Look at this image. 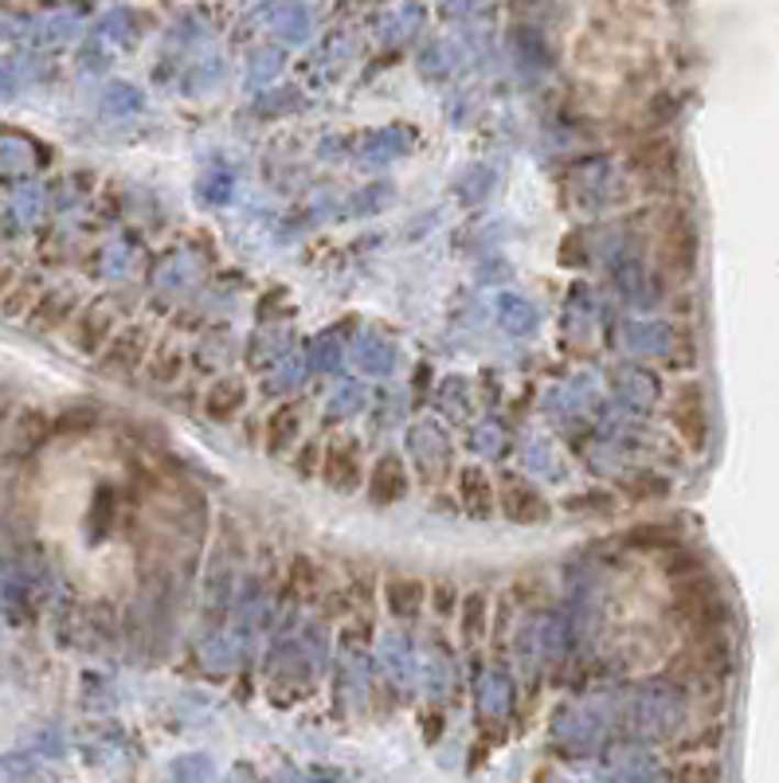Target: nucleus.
<instances>
[{"label": "nucleus", "instance_id": "nucleus-3", "mask_svg": "<svg viewBox=\"0 0 779 783\" xmlns=\"http://www.w3.org/2000/svg\"><path fill=\"white\" fill-rule=\"evenodd\" d=\"M145 360H149V334H145L142 325H126V329H118L110 337V345L99 353V372L102 377H118V380H130L145 369Z\"/></svg>", "mask_w": 779, "mask_h": 783}, {"label": "nucleus", "instance_id": "nucleus-22", "mask_svg": "<svg viewBox=\"0 0 779 783\" xmlns=\"http://www.w3.org/2000/svg\"><path fill=\"white\" fill-rule=\"evenodd\" d=\"M631 490H635L638 497H646V502H654V497H663L666 490H670V482H666V478H658V474H643Z\"/></svg>", "mask_w": 779, "mask_h": 783}, {"label": "nucleus", "instance_id": "nucleus-10", "mask_svg": "<svg viewBox=\"0 0 779 783\" xmlns=\"http://www.w3.org/2000/svg\"><path fill=\"white\" fill-rule=\"evenodd\" d=\"M493 482L482 467H463L458 470V505L470 517H490L493 514Z\"/></svg>", "mask_w": 779, "mask_h": 783}, {"label": "nucleus", "instance_id": "nucleus-7", "mask_svg": "<svg viewBox=\"0 0 779 783\" xmlns=\"http://www.w3.org/2000/svg\"><path fill=\"white\" fill-rule=\"evenodd\" d=\"M322 478L325 486L337 490V494H353L365 478V467H360V447L357 439H333L330 450L322 459Z\"/></svg>", "mask_w": 779, "mask_h": 783}, {"label": "nucleus", "instance_id": "nucleus-19", "mask_svg": "<svg viewBox=\"0 0 779 783\" xmlns=\"http://www.w3.org/2000/svg\"><path fill=\"white\" fill-rule=\"evenodd\" d=\"M670 783H721V764L713 760H686L674 768Z\"/></svg>", "mask_w": 779, "mask_h": 783}, {"label": "nucleus", "instance_id": "nucleus-18", "mask_svg": "<svg viewBox=\"0 0 779 783\" xmlns=\"http://www.w3.org/2000/svg\"><path fill=\"white\" fill-rule=\"evenodd\" d=\"M627 540L635 545V549H666V552H674L681 545L678 533L663 529V525H638V529L631 533Z\"/></svg>", "mask_w": 779, "mask_h": 783}, {"label": "nucleus", "instance_id": "nucleus-16", "mask_svg": "<svg viewBox=\"0 0 779 783\" xmlns=\"http://www.w3.org/2000/svg\"><path fill=\"white\" fill-rule=\"evenodd\" d=\"M99 427V407L94 404H71L59 415H52V439H75V435H90Z\"/></svg>", "mask_w": 779, "mask_h": 783}, {"label": "nucleus", "instance_id": "nucleus-1", "mask_svg": "<svg viewBox=\"0 0 779 783\" xmlns=\"http://www.w3.org/2000/svg\"><path fill=\"white\" fill-rule=\"evenodd\" d=\"M658 262L678 279H690L698 267V232L686 212H670L658 227Z\"/></svg>", "mask_w": 779, "mask_h": 783}, {"label": "nucleus", "instance_id": "nucleus-15", "mask_svg": "<svg viewBox=\"0 0 779 783\" xmlns=\"http://www.w3.org/2000/svg\"><path fill=\"white\" fill-rule=\"evenodd\" d=\"M423 604H427V588L420 580H392L388 584V612L396 619H415L423 612Z\"/></svg>", "mask_w": 779, "mask_h": 783}, {"label": "nucleus", "instance_id": "nucleus-4", "mask_svg": "<svg viewBox=\"0 0 779 783\" xmlns=\"http://www.w3.org/2000/svg\"><path fill=\"white\" fill-rule=\"evenodd\" d=\"M114 310H110V302H90V306H82L79 314H75L71 322V345L75 353H82V357H94L99 360V353L110 345V337H114Z\"/></svg>", "mask_w": 779, "mask_h": 783}, {"label": "nucleus", "instance_id": "nucleus-14", "mask_svg": "<svg viewBox=\"0 0 779 783\" xmlns=\"http://www.w3.org/2000/svg\"><path fill=\"white\" fill-rule=\"evenodd\" d=\"M44 298V279L40 275H20L16 282H12V290L4 298H0V314L4 317H27L32 310H36V302Z\"/></svg>", "mask_w": 779, "mask_h": 783}, {"label": "nucleus", "instance_id": "nucleus-5", "mask_svg": "<svg viewBox=\"0 0 779 783\" xmlns=\"http://www.w3.org/2000/svg\"><path fill=\"white\" fill-rule=\"evenodd\" d=\"M670 420L678 427V435L690 443L693 450H701L709 443V407L701 384H681L678 396L670 404Z\"/></svg>", "mask_w": 779, "mask_h": 783}, {"label": "nucleus", "instance_id": "nucleus-23", "mask_svg": "<svg viewBox=\"0 0 779 783\" xmlns=\"http://www.w3.org/2000/svg\"><path fill=\"white\" fill-rule=\"evenodd\" d=\"M435 607H439V615L455 612V595H450V584H435Z\"/></svg>", "mask_w": 779, "mask_h": 783}, {"label": "nucleus", "instance_id": "nucleus-8", "mask_svg": "<svg viewBox=\"0 0 779 783\" xmlns=\"http://www.w3.org/2000/svg\"><path fill=\"white\" fill-rule=\"evenodd\" d=\"M79 294L71 287H52L44 290V298L36 302V310L24 317L36 334H59V329H71L75 314H79Z\"/></svg>", "mask_w": 779, "mask_h": 783}, {"label": "nucleus", "instance_id": "nucleus-9", "mask_svg": "<svg viewBox=\"0 0 779 783\" xmlns=\"http://www.w3.org/2000/svg\"><path fill=\"white\" fill-rule=\"evenodd\" d=\"M408 490H412V478H408V467H403L400 455H385V459L372 467V474H368V502L372 505L403 502Z\"/></svg>", "mask_w": 779, "mask_h": 783}, {"label": "nucleus", "instance_id": "nucleus-12", "mask_svg": "<svg viewBox=\"0 0 779 783\" xmlns=\"http://www.w3.org/2000/svg\"><path fill=\"white\" fill-rule=\"evenodd\" d=\"M243 404H247V384H243L240 377L215 380V384L204 392V412L212 415V420H220V424L235 420V415L243 412Z\"/></svg>", "mask_w": 779, "mask_h": 783}, {"label": "nucleus", "instance_id": "nucleus-6", "mask_svg": "<svg viewBox=\"0 0 779 783\" xmlns=\"http://www.w3.org/2000/svg\"><path fill=\"white\" fill-rule=\"evenodd\" d=\"M498 502H502V514L510 517L513 525L548 522V502L541 497V490L533 486V482H525V478H518V474L502 478V494H498Z\"/></svg>", "mask_w": 779, "mask_h": 783}, {"label": "nucleus", "instance_id": "nucleus-17", "mask_svg": "<svg viewBox=\"0 0 779 783\" xmlns=\"http://www.w3.org/2000/svg\"><path fill=\"white\" fill-rule=\"evenodd\" d=\"M458 612H463V635H466L470 642H475L478 635L486 630V612H490L486 595H482V592H470V595L463 600V604H458Z\"/></svg>", "mask_w": 779, "mask_h": 783}, {"label": "nucleus", "instance_id": "nucleus-2", "mask_svg": "<svg viewBox=\"0 0 779 783\" xmlns=\"http://www.w3.org/2000/svg\"><path fill=\"white\" fill-rule=\"evenodd\" d=\"M631 169H635V177L643 180V184H650V189H666V184L678 180V169H681L678 145L666 134H646L643 142L631 149Z\"/></svg>", "mask_w": 779, "mask_h": 783}, {"label": "nucleus", "instance_id": "nucleus-20", "mask_svg": "<svg viewBox=\"0 0 779 783\" xmlns=\"http://www.w3.org/2000/svg\"><path fill=\"white\" fill-rule=\"evenodd\" d=\"M180 353L177 349H162V353H149V360H145V369H149L153 380H177L180 377Z\"/></svg>", "mask_w": 779, "mask_h": 783}, {"label": "nucleus", "instance_id": "nucleus-24", "mask_svg": "<svg viewBox=\"0 0 779 783\" xmlns=\"http://www.w3.org/2000/svg\"><path fill=\"white\" fill-rule=\"evenodd\" d=\"M12 420H16V412H12V400L0 396V439H9V427Z\"/></svg>", "mask_w": 779, "mask_h": 783}, {"label": "nucleus", "instance_id": "nucleus-21", "mask_svg": "<svg viewBox=\"0 0 779 783\" xmlns=\"http://www.w3.org/2000/svg\"><path fill=\"white\" fill-rule=\"evenodd\" d=\"M314 577H318L314 560L298 557L294 568H290V588H294V595H314Z\"/></svg>", "mask_w": 779, "mask_h": 783}, {"label": "nucleus", "instance_id": "nucleus-13", "mask_svg": "<svg viewBox=\"0 0 779 783\" xmlns=\"http://www.w3.org/2000/svg\"><path fill=\"white\" fill-rule=\"evenodd\" d=\"M298 435H302V407L278 404L267 415V455H287V447Z\"/></svg>", "mask_w": 779, "mask_h": 783}, {"label": "nucleus", "instance_id": "nucleus-25", "mask_svg": "<svg viewBox=\"0 0 779 783\" xmlns=\"http://www.w3.org/2000/svg\"><path fill=\"white\" fill-rule=\"evenodd\" d=\"M16 279H20V275H16V267H12V262H4V259H0V298L9 294V290H12V282H16Z\"/></svg>", "mask_w": 779, "mask_h": 783}, {"label": "nucleus", "instance_id": "nucleus-11", "mask_svg": "<svg viewBox=\"0 0 779 783\" xmlns=\"http://www.w3.org/2000/svg\"><path fill=\"white\" fill-rule=\"evenodd\" d=\"M47 439H52V415L40 412V407H20L9 427L12 447H16L20 455H32V450H40Z\"/></svg>", "mask_w": 779, "mask_h": 783}]
</instances>
